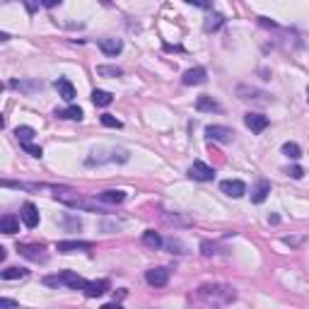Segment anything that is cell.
I'll list each match as a JSON object with an SVG mask.
<instances>
[{
    "instance_id": "1",
    "label": "cell",
    "mask_w": 309,
    "mask_h": 309,
    "mask_svg": "<svg viewBox=\"0 0 309 309\" xmlns=\"http://www.w3.org/2000/svg\"><path fill=\"white\" fill-rule=\"evenodd\" d=\"M198 297L205 299V302H213V304H227V302H234L237 290L229 287V285H201Z\"/></svg>"
},
{
    "instance_id": "2",
    "label": "cell",
    "mask_w": 309,
    "mask_h": 309,
    "mask_svg": "<svg viewBox=\"0 0 309 309\" xmlns=\"http://www.w3.org/2000/svg\"><path fill=\"white\" fill-rule=\"evenodd\" d=\"M237 97L242 102H256V104H270V99H273L268 92L251 87V85H237Z\"/></svg>"
},
{
    "instance_id": "3",
    "label": "cell",
    "mask_w": 309,
    "mask_h": 309,
    "mask_svg": "<svg viewBox=\"0 0 309 309\" xmlns=\"http://www.w3.org/2000/svg\"><path fill=\"white\" fill-rule=\"evenodd\" d=\"M188 176L193 181H213L215 179V169L210 164H205L203 160H196L191 167H188Z\"/></svg>"
},
{
    "instance_id": "4",
    "label": "cell",
    "mask_w": 309,
    "mask_h": 309,
    "mask_svg": "<svg viewBox=\"0 0 309 309\" xmlns=\"http://www.w3.org/2000/svg\"><path fill=\"white\" fill-rule=\"evenodd\" d=\"M17 251L29 258V261H34V263H46L49 261V254H46V249L39 246V244H17Z\"/></svg>"
},
{
    "instance_id": "5",
    "label": "cell",
    "mask_w": 309,
    "mask_h": 309,
    "mask_svg": "<svg viewBox=\"0 0 309 309\" xmlns=\"http://www.w3.org/2000/svg\"><path fill=\"white\" fill-rule=\"evenodd\" d=\"M220 191L229 198H242L246 193V184L242 179H225V181H220Z\"/></svg>"
},
{
    "instance_id": "6",
    "label": "cell",
    "mask_w": 309,
    "mask_h": 309,
    "mask_svg": "<svg viewBox=\"0 0 309 309\" xmlns=\"http://www.w3.org/2000/svg\"><path fill=\"white\" fill-rule=\"evenodd\" d=\"M244 126L251 131V133H263L266 128H268V116H263V114H244Z\"/></svg>"
},
{
    "instance_id": "7",
    "label": "cell",
    "mask_w": 309,
    "mask_h": 309,
    "mask_svg": "<svg viewBox=\"0 0 309 309\" xmlns=\"http://www.w3.org/2000/svg\"><path fill=\"white\" fill-rule=\"evenodd\" d=\"M90 249H92V242H80V239H66L56 244L58 254H75V251H90Z\"/></svg>"
},
{
    "instance_id": "8",
    "label": "cell",
    "mask_w": 309,
    "mask_h": 309,
    "mask_svg": "<svg viewBox=\"0 0 309 309\" xmlns=\"http://www.w3.org/2000/svg\"><path fill=\"white\" fill-rule=\"evenodd\" d=\"M205 135H208L210 140H215V143H232L234 131L227 128V126H208V128H205Z\"/></svg>"
},
{
    "instance_id": "9",
    "label": "cell",
    "mask_w": 309,
    "mask_h": 309,
    "mask_svg": "<svg viewBox=\"0 0 309 309\" xmlns=\"http://www.w3.org/2000/svg\"><path fill=\"white\" fill-rule=\"evenodd\" d=\"M205 80H208V73H205V68H201V66L188 68L186 73L181 75V82H184L186 87H193V85H203Z\"/></svg>"
},
{
    "instance_id": "10",
    "label": "cell",
    "mask_w": 309,
    "mask_h": 309,
    "mask_svg": "<svg viewBox=\"0 0 309 309\" xmlns=\"http://www.w3.org/2000/svg\"><path fill=\"white\" fill-rule=\"evenodd\" d=\"M145 280H148V285H152V287H164V285L169 282V268H162V266L150 268L148 273H145Z\"/></svg>"
},
{
    "instance_id": "11",
    "label": "cell",
    "mask_w": 309,
    "mask_h": 309,
    "mask_svg": "<svg viewBox=\"0 0 309 309\" xmlns=\"http://www.w3.org/2000/svg\"><path fill=\"white\" fill-rule=\"evenodd\" d=\"M20 217H22L25 227L34 229L37 225H39V208H37L34 203H25V205H22V210H20Z\"/></svg>"
},
{
    "instance_id": "12",
    "label": "cell",
    "mask_w": 309,
    "mask_h": 309,
    "mask_svg": "<svg viewBox=\"0 0 309 309\" xmlns=\"http://www.w3.org/2000/svg\"><path fill=\"white\" fill-rule=\"evenodd\" d=\"M109 290H111V282L107 278H102V280H87V285H85V295L92 297V299L94 297H102Z\"/></svg>"
},
{
    "instance_id": "13",
    "label": "cell",
    "mask_w": 309,
    "mask_h": 309,
    "mask_svg": "<svg viewBox=\"0 0 309 309\" xmlns=\"http://www.w3.org/2000/svg\"><path fill=\"white\" fill-rule=\"evenodd\" d=\"M10 87L17 90V92H25V94H34V92H41V85L39 80H10Z\"/></svg>"
},
{
    "instance_id": "14",
    "label": "cell",
    "mask_w": 309,
    "mask_h": 309,
    "mask_svg": "<svg viewBox=\"0 0 309 309\" xmlns=\"http://www.w3.org/2000/svg\"><path fill=\"white\" fill-rule=\"evenodd\" d=\"M97 201L104 203V205H119V203L126 201V191H102V193H97Z\"/></svg>"
},
{
    "instance_id": "15",
    "label": "cell",
    "mask_w": 309,
    "mask_h": 309,
    "mask_svg": "<svg viewBox=\"0 0 309 309\" xmlns=\"http://www.w3.org/2000/svg\"><path fill=\"white\" fill-rule=\"evenodd\" d=\"M56 90H58V97L66 99V102H73V99H75V87H73V82L68 80V78H58V80H56Z\"/></svg>"
},
{
    "instance_id": "16",
    "label": "cell",
    "mask_w": 309,
    "mask_h": 309,
    "mask_svg": "<svg viewBox=\"0 0 309 309\" xmlns=\"http://www.w3.org/2000/svg\"><path fill=\"white\" fill-rule=\"evenodd\" d=\"M196 109H198V111H205V114H213V111L220 114V111H222V107L217 104L213 97H208V94H201V97L196 99Z\"/></svg>"
},
{
    "instance_id": "17",
    "label": "cell",
    "mask_w": 309,
    "mask_h": 309,
    "mask_svg": "<svg viewBox=\"0 0 309 309\" xmlns=\"http://www.w3.org/2000/svg\"><path fill=\"white\" fill-rule=\"evenodd\" d=\"M99 49H102V54L107 56H119L123 51V41L121 39H99Z\"/></svg>"
},
{
    "instance_id": "18",
    "label": "cell",
    "mask_w": 309,
    "mask_h": 309,
    "mask_svg": "<svg viewBox=\"0 0 309 309\" xmlns=\"http://www.w3.org/2000/svg\"><path fill=\"white\" fill-rule=\"evenodd\" d=\"M61 278H63V285H68L70 290H85V285H87V280L80 278L78 273H73V270H63Z\"/></svg>"
},
{
    "instance_id": "19",
    "label": "cell",
    "mask_w": 309,
    "mask_h": 309,
    "mask_svg": "<svg viewBox=\"0 0 309 309\" xmlns=\"http://www.w3.org/2000/svg\"><path fill=\"white\" fill-rule=\"evenodd\" d=\"M268 193H270V181L261 179V181L254 186V191H251V203H263L266 198H268Z\"/></svg>"
},
{
    "instance_id": "20",
    "label": "cell",
    "mask_w": 309,
    "mask_h": 309,
    "mask_svg": "<svg viewBox=\"0 0 309 309\" xmlns=\"http://www.w3.org/2000/svg\"><path fill=\"white\" fill-rule=\"evenodd\" d=\"M20 220L22 217H15V215H3V220H0V232L3 234H15V232H20Z\"/></svg>"
},
{
    "instance_id": "21",
    "label": "cell",
    "mask_w": 309,
    "mask_h": 309,
    "mask_svg": "<svg viewBox=\"0 0 309 309\" xmlns=\"http://www.w3.org/2000/svg\"><path fill=\"white\" fill-rule=\"evenodd\" d=\"M27 268H20V266H8L5 270H0V278L3 280H22V278H27Z\"/></svg>"
},
{
    "instance_id": "22",
    "label": "cell",
    "mask_w": 309,
    "mask_h": 309,
    "mask_svg": "<svg viewBox=\"0 0 309 309\" xmlns=\"http://www.w3.org/2000/svg\"><path fill=\"white\" fill-rule=\"evenodd\" d=\"M56 116H58V119H70V121H80V119H82V109L75 107V104H70L68 109H61V111L56 109Z\"/></svg>"
},
{
    "instance_id": "23",
    "label": "cell",
    "mask_w": 309,
    "mask_h": 309,
    "mask_svg": "<svg viewBox=\"0 0 309 309\" xmlns=\"http://www.w3.org/2000/svg\"><path fill=\"white\" fill-rule=\"evenodd\" d=\"M143 244L150 246V249H160V246H164L162 237L155 232V229H145V232H143Z\"/></svg>"
},
{
    "instance_id": "24",
    "label": "cell",
    "mask_w": 309,
    "mask_h": 309,
    "mask_svg": "<svg viewBox=\"0 0 309 309\" xmlns=\"http://www.w3.org/2000/svg\"><path fill=\"white\" fill-rule=\"evenodd\" d=\"M92 102H94V107H109V104L114 102V94L107 92V90H94Z\"/></svg>"
},
{
    "instance_id": "25",
    "label": "cell",
    "mask_w": 309,
    "mask_h": 309,
    "mask_svg": "<svg viewBox=\"0 0 309 309\" xmlns=\"http://www.w3.org/2000/svg\"><path fill=\"white\" fill-rule=\"evenodd\" d=\"M34 135H37V131H34L32 126H17V128H15V138H17L20 143H32Z\"/></svg>"
},
{
    "instance_id": "26",
    "label": "cell",
    "mask_w": 309,
    "mask_h": 309,
    "mask_svg": "<svg viewBox=\"0 0 309 309\" xmlns=\"http://www.w3.org/2000/svg\"><path fill=\"white\" fill-rule=\"evenodd\" d=\"M225 25V15H220V13H215V15H210L208 20H205V25H203V29L205 32H215V29H220Z\"/></svg>"
},
{
    "instance_id": "27",
    "label": "cell",
    "mask_w": 309,
    "mask_h": 309,
    "mask_svg": "<svg viewBox=\"0 0 309 309\" xmlns=\"http://www.w3.org/2000/svg\"><path fill=\"white\" fill-rule=\"evenodd\" d=\"M97 75L99 78H121L123 70L116 66H97Z\"/></svg>"
},
{
    "instance_id": "28",
    "label": "cell",
    "mask_w": 309,
    "mask_h": 309,
    "mask_svg": "<svg viewBox=\"0 0 309 309\" xmlns=\"http://www.w3.org/2000/svg\"><path fill=\"white\" fill-rule=\"evenodd\" d=\"M282 155L290 157V160H299V157H302V150H299L297 143H290V140H287V143L282 145Z\"/></svg>"
},
{
    "instance_id": "29",
    "label": "cell",
    "mask_w": 309,
    "mask_h": 309,
    "mask_svg": "<svg viewBox=\"0 0 309 309\" xmlns=\"http://www.w3.org/2000/svg\"><path fill=\"white\" fill-rule=\"evenodd\" d=\"M99 121H102V126H107V128H121V121L116 116H111V114H102Z\"/></svg>"
},
{
    "instance_id": "30",
    "label": "cell",
    "mask_w": 309,
    "mask_h": 309,
    "mask_svg": "<svg viewBox=\"0 0 309 309\" xmlns=\"http://www.w3.org/2000/svg\"><path fill=\"white\" fill-rule=\"evenodd\" d=\"M20 148L25 150L27 155H32V157H41V155H44V150H41L39 145H34V143H20Z\"/></svg>"
},
{
    "instance_id": "31",
    "label": "cell",
    "mask_w": 309,
    "mask_h": 309,
    "mask_svg": "<svg viewBox=\"0 0 309 309\" xmlns=\"http://www.w3.org/2000/svg\"><path fill=\"white\" fill-rule=\"evenodd\" d=\"M164 246L172 251V254H184V244L176 242V239H169V242H164Z\"/></svg>"
},
{
    "instance_id": "32",
    "label": "cell",
    "mask_w": 309,
    "mask_h": 309,
    "mask_svg": "<svg viewBox=\"0 0 309 309\" xmlns=\"http://www.w3.org/2000/svg\"><path fill=\"white\" fill-rule=\"evenodd\" d=\"M44 285H49V287H61V285H63L61 273H58V275H46V278H44Z\"/></svg>"
},
{
    "instance_id": "33",
    "label": "cell",
    "mask_w": 309,
    "mask_h": 309,
    "mask_svg": "<svg viewBox=\"0 0 309 309\" xmlns=\"http://www.w3.org/2000/svg\"><path fill=\"white\" fill-rule=\"evenodd\" d=\"M164 220H167L169 225H191V220H188V217H181V215H164Z\"/></svg>"
},
{
    "instance_id": "34",
    "label": "cell",
    "mask_w": 309,
    "mask_h": 309,
    "mask_svg": "<svg viewBox=\"0 0 309 309\" xmlns=\"http://www.w3.org/2000/svg\"><path fill=\"white\" fill-rule=\"evenodd\" d=\"M215 249H217V246H215L213 242H208V239H205V242H201V254H203V256H213V254H217Z\"/></svg>"
},
{
    "instance_id": "35",
    "label": "cell",
    "mask_w": 309,
    "mask_h": 309,
    "mask_svg": "<svg viewBox=\"0 0 309 309\" xmlns=\"http://www.w3.org/2000/svg\"><path fill=\"white\" fill-rule=\"evenodd\" d=\"M188 5H196V8H203V10H210L213 8V0H184Z\"/></svg>"
},
{
    "instance_id": "36",
    "label": "cell",
    "mask_w": 309,
    "mask_h": 309,
    "mask_svg": "<svg viewBox=\"0 0 309 309\" xmlns=\"http://www.w3.org/2000/svg\"><path fill=\"white\" fill-rule=\"evenodd\" d=\"M282 242L287 244V246H299V244H304V242H307V237H285Z\"/></svg>"
},
{
    "instance_id": "37",
    "label": "cell",
    "mask_w": 309,
    "mask_h": 309,
    "mask_svg": "<svg viewBox=\"0 0 309 309\" xmlns=\"http://www.w3.org/2000/svg\"><path fill=\"white\" fill-rule=\"evenodd\" d=\"M287 176H292V179H302V176H304V169H302V167H290V169H287Z\"/></svg>"
},
{
    "instance_id": "38",
    "label": "cell",
    "mask_w": 309,
    "mask_h": 309,
    "mask_svg": "<svg viewBox=\"0 0 309 309\" xmlns=\"http://www.w3.org/2000/svg\"><path fill=\"white\" fill-rule=\"evenodd\" d=\"M66 225H68V227H75V229H80V227H82V222L78 220V217H73V215H68V217H66Z\"/></svg>"
},
{
    "instance_id": "39",
    "label": "cell",
    "mask_w": 309,
    "mask_h": 309,
    "mask_svg": "<svg viewBox=\"0 0 309 309\" xmlns=\"http://www.w3.org/2000/svg\"><path fill=\"white\" fill-rule=\"evenodd\" d=\"M0 307H20L17 299H8V297H0Z\"/></svg>"
},
{
    "instance_id": "40",
    "label": "cell",
    "mask_w": 309,
    "mask_h": 309,
    "mask_svg": "<svg viewBox=\"0 0 309 309\" xmlns=\"http://www.w3.org/2000/svg\"><path fill=\"white\" fill-rule=\"evenodd\" d=\"M61 3H63V0H39V5L49 8V10H51V8H56V5H61Z\"/></svg>"
},
{
    "instance_id": "41",
    "label": "cell",
    "mask_w": 309,
    "mask_h": 309,
    "mask_svg": "<svg viewBox=\"0 0 309 309\" xmlns=\"http://www.w3.org/2000/svg\"><path fill=\"white\" fill-rule=\"evenodd\" d=\"M258 25L261 27H275V22H270L268 17H258Z\"/></svg>"
},
{
    "instance_id": "42",
    "label": "cell",
    "mask_w": 309,
    "mask_h": 309,
    "mask_svg": "<svg viewBox=\"0 0 309 309\" xmlns=\"http://www.w3.org/2000/svg\"><path fill=\"white\" fill-rule=\"evenodd\" d=\"M25 5H27L29 13H34V10H37V3H34V0H25Z\"/></svg>"
},
{
    "instance_id": "43",
    "label": "cell",
    "mask_w": 309,
    "mask_h": 309,
    "mask_svg": "<svg viewBox=\"0 0 309 309\" xmlns=\"http://www.w3.org/2000/svg\"><path fill=\"white\" fill-rule=\"evenodd\" d=\"M268 222H270V225H278V222H280V215H275V213H273V215H268Z\"/></svg>"
},
{
    "instance_id": "44",
    "label": "cell",
    "mask_w": 309,
    "mask_h": 309,
    "mask_svg": "<svg viewBox=\"0 0 309 309\" xmlns=\"http://www.w3.org/2000/svg\"><path fill=\"white\" fill-rule=\"evenodd\" d=\"M99 3H102V5H111L114 0H99Z\"/></svg>"
},
{
    "instance_id": "45",
    "label": "cell",
    "mask_w": 309,
    "mask_h": 309,
    "mask_svg": "<svg viewBox=\"0 0 309 309\" xmlns=\"http://www.w3.org/2000/svg\"><path fill=\"white\" fill-rule=\"evenodd\" d=\"M307 102H309V87H307Z\"/></svg>"
}]
</instances>
